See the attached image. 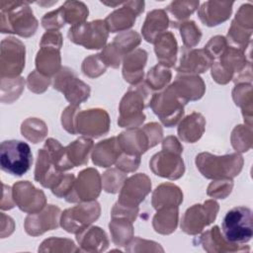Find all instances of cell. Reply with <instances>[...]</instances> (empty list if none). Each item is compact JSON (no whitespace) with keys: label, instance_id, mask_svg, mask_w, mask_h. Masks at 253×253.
<instances>
[{"label":"cell","instance_id":"36","mask_svg":"<svg viewBox=\"0 0 253 253\" xmlns=\"http://www.w3.org/2000/svg\"><path fill=\"white\" fill-rule=\"evenodd\" d=\"M178 208H163L157 210L155 213L152 225L156 232L160 234H170L175 231L178 225Z\"/></svg>","mask_w":253,"mask_h":253},{"label":"cell","instance_id":"51","mask_svg":"<svg viewBox=\"0 0 253 253\" xmlns=\"http://www.w3.org/2000/svg\"><path fill=\"white\" fill-rule=\"evenodd\" d=\"M227 45L228 43L226 42L225 37L215 36L211 38V40L208 42V43L205 45L204 48L214 60L215 58H218L222 54V52L225 50Z\"/></svg>","mask_w":253,"mask_h":253},{"label":"cell","instance_id":"50","mask_svg":"<svg viewBox=\"0 0 253 253\" xmlns=\"http://www.w3.org/2000/svg\"><path fill=\"white\" fill-rule=\"evenodd\" d=\"M74 182H75V177L73 174H64L63 178L51 190V192L57 198H64L66 201L72 194Z\"/></svg>","mask_w":253,"mask_h":253},{"label":"cell","instance_id":"54","mask_svg":"<svg viewBox=\"0 0 253 253\" xmlns=\"http://www.w3.org/2000/svg\"><path fill=\"white\" fill-rule=\"evenodd\" d=\"M65 25L61 11L60 9H56L54 11H51L49 13H46L42 18V26L46 30V31H52V30H58L62 28Z\"/></svg>","mask_w":253,"mask_h":253},{"label":"cell","instance_id":"7","mask_svg":"<svg viewBox=\"0 0 253 253\" xmlns=\"http://www.w3.org/2000/svg\"><path fill=\"white\" fill-rule=\"evenodd\" d=\"M186 103L175 93L169 85L164 90L154 93L149 106L160 122L167 127L174 126L184 115Z\"/></svg>","mask_w":253,"mask_h":253},{"label":"cell","instance_id":"13","mask_svg":"<svg viewBox=\"0 0 253 253\" xmlns=\"http://www.w3.org/2000/svg\"><path fill=\"white\" fill-rule=\"evenodd\" d=\"M26 48L15 38H6L1 42V78L19 77L25 67Z\"/></svg>","mask_w":253,"mask_h":253},{"label":"cell","instance_id":"42","mask_svg":"<svg viewBox=\"0 0 253 253\" xmlns=\"http://www.w3.org/2000/svg\"><path fill=\"white\" fill-rule=\"evenodd\" d=\"M231 144L237 152H246L252 146V129L249 126L239 125L231 133Z\"/></svg>","mask_w":253,"mask_h":253},{"label":"cell","instance_id":"18","mask_svg":"<svg viewBox=\"0 0 253 253\" xmlns=\"http://www.w3.org/2000/svg\"><path fill=\"white\" fill-rule=\"evenodd\" d=\"M12 196L16 206L27 213L42 211L46 205L45 195L29 181H19L12 187Z\"/></svg>","mask_w":253,"mask_h":253},{"label":"cell","instance_id":"2","mask_svg":"<svg viewBox=\"0 0 253 253\" xmlns=\"http://www.w3.org/2000/svg\"><path fill=\"white\" fill-rule=\"evenodd\" d=\"M153 95V94H152ZM151 90L145 83L132 85L121 100L118 125L121 127H137L145 120L143 109L149 106Z\"/></svg>","mask_w":253,"mask_h":253},{"label":"cell","instance_id":"40","mask_svg":"<svg viewBox=\"0 0 253 253\" xmlns=\"http://www.w3.org/2000/svg\"><path fill=\"white\" fill-rule=\"evenodd\" d=\"M171 78L172 73L169 67L158 63L149 69L144 83L150 90L161 91L167 87Z\"/></svg>","mask_w":253,"mask_h":253},{"label":"cell","instance_id":"21","mask_svg":"<svg viewBox=\"0 0 253 253\" xmlns=\"http://www.w3.org/2000/svg\"><path fill=\"white\" fill-rule=\"evenodd\" d=\"M213 63V59L205 48H186L181 51V59L176 67L178 73L196 74L206 72Z\"/></svg>","mask_w":253,"mask_h":253},{"label":"cell","instance_id":"23","mask_svg":"<svg viewBox=\"0 0 253 253\" xmlns=\"http://www.w3.org/2000/svg\"><path fill=\"white\" fill-rule=\"evenodd\" d=\"M122 151L126 154L140 156L151 148L150 139L143 127H130L118 136Z\"/></svg>","mask_w":253,"mask_h":253},{"label":"cell","instance_id":"16","mask_svg":"<svg viewBox=\"0 0 253 253\" xmlns=\"http://www.w3.org/2000/svg\"><path fill=\"white\" fill-rule=\"evenodd\" d=\"M151 190V181L143 173H138L126 178L120 190L117 205L127 208H138L139 204L145 199Z\"/></svg>","mask_w":253,"mask_h":253},{"label":"cell","instance_id":"31","mask_svg":"<svg viewBox=\"0 0 253 253\" xmlns=\"http://www.w3.org/2000/svg\"><path fill=\"white\" fill-rule=\"evenodd\" d=\"M153 43L158 62L167 67L175 66L178 44L174 35L171 32H165L157 37Z\"/></svg>","mask_w":253,"mask_h":253},{"label":"cell","instance_id":"49","mask_svg":"<svg viewBox=\"0 0 253 253\" xmlns=\"http://www.w3.org/2000/svg\"><path fill=\"white\" fill-rule=\"evenodd\" d=\"M49 84H50V79L41 74L38 70H34L32 73L29 74L27 78L28 88L34 93L44 92Z\"/></svg>","mask_w":253,"mask_h":253},{"label":"cell","instance_id":"26","mask_svg":"<svg viewBox=\"0 0 253 253\" xmlns=\"http://www.w3.org/2000/svg\"><path fill=\"white\" fill-rule=\"evenodd\" d=\"M146 60L147 52L142 48H136L126 54L123 59V76L125 80L131 85L141 83Z\"/></svg>","mask_w":253,"mask_h":253},{"label":"cell","instance_id":"28","mask_svg":"<svg viewBox=\"0 0 253 253\" xmlns=\"http://www.w3.org/2000/svg\"><path fill=\"white\" fill-rule=\"evenodd\" d=\"M117 136L98 142L92 150V161L100 167H110L115 164L122 153Z\"/></svg>","mask_w":253,"mask_h":253},{"label":"cell","instance_id":"30","mask_svg":"<svg viewBox=\"0 0 253 253\" xmlns=\"http://www.w3.org/2000/svg\"><path fill=\"white\" fill-rule=\"evenodd\" d=\"M76 240L85 252H102L109 246L108 236L99 226H88L76 234Z\"/></svg>","mask_w":253,"mask_h":253},{"label":"cell","instance_id":"33","mask_svg":"<svg viewBox=\"0 0 253 253\" xmlns=\"http://www.w3.org/2000/svg\"><path fill=\"white\" fill-rule=\"evenodd\" d=\"M183 202V193L181 189L172 183H163L156 187L152 194L151 204L157 211L163 208L179 207Z\"/></svg>","mask_w":253,"mask_h":253},{"label":"cell","instance_id":"17","mask_svg":"<svg viewBox=\"0 0 253 253\" xmlns=\"http://www.w3.org/2000/svg\"><path fill=\"white\" fill-rule=\"evenodd\" d=\"M102 178L94 168L82 170L74 182L73 191L66 200L68 203H80L95 201L102 190Z\"/></svg>","mask_w":253,"mask_h":253},{"label":"cell","instance_id":"27","mask_svg":"<svg viewBox=\"0 0 253 253\" xmlns=\"http://www.w3.org/2000/svg\"><path fill=\"white\" fill-rule=\"evenodd\" d=\"M200 242L208 252H241L250 251L248 246L235 244L227 241L223 235H221L220 229L217 225H214L210 230L204 232L200 237Z\"/></svg>","mask_w":253,"mask_h":253},{"label":"cell","instance_id":"32","mask_svg":"<svg viewBox=\"0 0 253 253\" xmlns=\"http://www.w3.org/2000/svg\"><path fill=\"white\" fill-rule=\"evenodd\" d=\"M205 127L206 120L204 116L201 113L193 112L180 122L177 131L181 140L194 143L202 137Z\"/></svg>","mask_w":253,"mask_h":253},{"label":"cell","instance_id":"6","mask_svg":"<svg viewBox=\"0 0 253 253\" xmlns=\"http://www.w3.org/2000/svg\"><path fill=\"white\" fill-rule=\"evenodd\" d=\"M61 46L62 36L58 31H46L43 34L36 56V67L41 74L49 78L61 69Z\"/></svg>","mask_w":253,"mask_h":253},{"label":"cell","instance_id":"52","mask_svg":"<svg viewBox=\"0 0 253 253\" xmlns=\"http://www.w3.org/2000/svg\"><path fill=\"white\" fill-rule=\"evenodd\" d=\"M79 111H80V106L69 105L62 112V115H61L62 126L67 132L71 134H77L75 129V118Z\"/></svg>","mask_w":253,"mask_h":253},{"label":"cell","instance_id":"47","mask_svg":"<svg viewBox=\"0 0 253 253\" xmlns=\"http://www.w3.org/2000/svg\"><path fill=\"white\" fill-rule=\"evenodd\" d=\"M107 65L101 58L100 53L90 55L86 57L82 63V72L84 75L90 77V78H96L103 74L106 69Z\"/></svg>","mask_w":253,"mask_h":253},{"label":"cell","instance_id":"44","mask_svg":"<svg viewBox=\"0 0 253 253\" xmlns=\"http://www.w3.org/2000/svg\"><path fill=\"white\" fill-rule=\"evenodd\" d=\"M178 27L183 40L184 47L192 48L200 42L202 33L194 21H185Z\"/></svg>","mask_w":253,"mask_h":253},{"label":"cell","instance_id":"11","mask_svg":"<svg viewBox=\"0 0 253 253\" xmlns=\"http://www.w3.org/2000/svg\"><path fill=\"white\" fill-rule=\"evenodd\" d=\"M52 87L61 92L70 105L76 106H80V103L86 101L91 92L89 85L80 80L69 67H61L54 75Z\"/></svg>","mask_w":253,"mask_h":253},{"label":"cell","instance_id":"5","mask_svg":"<svg viewBox=\"0 0 253 253\" xmlns=\"http://www.w3.org/2000/svg\"><path fill=\"white\" fill-rule=\"evenodd\" d=\"M252 211L247 207H234L222 220L221 230L224 238L235 244H245L253 236Z\"/></svg>","mask_w":253,"mask_h":253},{"label":"cell","instance_id":"20","mask_svg":"<svg viewBox=\"0 0 253 253\" xmlns=\"http://www.w3.org/2000/svg\"><path fill=\"white\" fill-rule=\"evenodd\" d=\"M144 10L143 1H127L107 16L105 22L111 33L124 32L131 28L137 16Z\"/></svg>","mask_w":253,"mask_h":253},{"label":"cell","instance_id":"14","mask_svg":"<svg viewBox=\"0 0 253 253\" xmlns=\"http://www.w3.org/2000/svg\"><path fill=\"white\" fill-rule=\"evenodd\" d=\"M141 42V37L135 31L123 32L117 36L113 42L104 47L100 53L101 58L107 66L118 68L122 63V59L133 51Z\"/></svg>","mask_w":253,"mask_h":253},{"label":"cell","instance_id":"8","mask_svg":"<svg viewBox=\"0 0 253 253\" xmlns=\"http://www.w3.org/2000/svg\"><path fill=\"white\" fill-rule=\"evenodd\" d=\"M182 152L183 146L162 144V150L155 153L149 161L151 171L162 178L179 179L185 172L184 161L181 157Z\"/></svg>","mask_w":253,"mask_h":253},{"label":"cell","instance_id":"12","mask_svg":"<svg viewBox=\"0 0 253 253\" xmlns=\"http://www.w3.org/2000/svg\"><path fill=\"white\" fill-rule=\"evenodd\" d=\"M218 209V204L214 200H208L203 204L190 207L182 216L181 229L191 235L201 233L215 219Z\"/></svg>","mask_w":253,"mask_h":253},{"label":"cell","instance_id":"25","mask_svg":"<svg viewBox=\"0 0 253 253\" xmlns=\"http://www.w3.org/2000/svg\"><path fill=\"white\" fill-rule=\"evenodd\" d=\"M233 2L207 1L198 10V16L202 23L208 27L217 26L229 19Z\"/></svg>","mask_w":253,"mask_h":253},{"label":"cell","instance_id":"10","mask_svg":"<svg viewBox=\"0 0 253 253\" xmlns=\"http://www.w3.org/2000/svg\"><path fill=\"white\" fill-rule=\"evenodd\" d=\"M98 202H80L77 206L66 209L60 215V226L69 233L77 234L84 230L100 216Z\"/></svg>","mask_w":253,"mask_h":253},{"label":"cell","instance_id":"48","mask_svg":"<svg viewBox=\"0 0 253 253\" xmlns=\"http://www.w3.org/2000/svg\"><path fill=\"white\" fill-rule=\"evenodd\" d=\"M232 187V179L212 180V182L208 187L207 194L215 199H224L230 194Z\"/></svg>","mask_w":253,"mask_h":253},{"label":"cell","instance_id":"39","mask_svg":"<svg viewBox=\"0 0 253 253\" xmlns=\"http://www.w3.org/2000/svg\"><path fill=\"white\" fill-rule=\"evenodd\" d=\"M64 23L71 26L84 23L88 17V7L80 1H66L59 7Z\"/></svg>","mask_w":253,"mask_h":253},{"label":"cell","instance_id":"55","mask_svg":"<svg viewBox=\"0 0 253 253\" xmlns=\"http://www.w3.org/2000/svg\"><path fill=\"white\" fill-rule=\"evenodd\" d=\"M142 127L148 134V137H149L150 143H151V147L155 146L156 144H158L161 141L162 136H163V130H162V127L160 125H158L157 123H149Z\"/></svg>","mask_w":253,"mask_h":253},{"label":"cell","instance_id":"34","mask_svg":"<svg viewBox=\"0 0 253 253\" xmlns=\"http://www.w3.org/2000/svg\"><path fill=\"white\" fill-rule=\"evenodd\" d=\"M94 147V142L87 136H81L70 144L65 146L66 156L73 167L86 165L89 160V154Z\"/></svg>","mask_w":253,"mask_h":253},{"label":"cell","instance_id":"29","mask_svg":"<svg viewBox=\"0 0 253 253\" xmlns=\"http://www.w3.org/2000/svg\"><path fill=\"white\" fill-rule=\"evenodd\" d=\"M170 20L167 12L164 9H155L147 13L143 26L141 27V33L143 39L150 43L161 34L165 33L170 26Z\"/></svg>","mask_w":253,"mask_h":253},{"label":"cell","instance_id":"24","mask_svg":"<svg viewBox=\"0 0 253 253\" xmlns=\"http://www.w3.org/2000/svg\"><path fill=\"white\" fill-rule=\"evenodd\" d=\"M64 174L58 171L49 158L46 150L42 147L38 151L35 180L42 187L52 190L63 178Z\"/></svg>","mask_w":253,"mask_h":253},{"label":"cell","instance_id":"19","mask_svg":"<svg viewBox=\"0 0 253 253\" xmlns=\"http://www.w3.org/2000/svg\"><path fill=\"white\" fill-rule=\"evenodd\" d=\"M60 209L54 205H47L42 211L29 213L25 218L24 227L32 236L43 234L45 231L55 229L60 224Z\"/></svg>","mask_w":253,"mask_h":253},{"label":"cell","instance_id":"45","mask_svg":"<svg viewBox=\"0 0 253 253\" xmlns=\"http://www.w3.org/2000/svg\"><path fill=\"white\" fill-rule=\"evenodd\" d=\"M57 252V251H80V248H77L74 242L67 238H59V237H50L42 241L41 246L39 247V252Z\"/></svg>","mask_w":253,"mask_h":253},{"label":"cell","instance_id":"37","mask_svg":"<svg viewBox=\"0 0 253 253\" xmlns=\"http://www.w3.org/2000/svg\"><path fill=\"white\" fill-rule=\"evenodd\" d=\"M232 98L236 106L242 110L244 122L252 126V85L251 83H238L232 91Z\"/></svg>","mask_w":253,"mask_h":253},{"label":"cell","instance_id":"41","mask_svg":"<svg viewBox=\"0 0 253 253\" xmlns=\"http://www.w3.org/2000/svg\"><path fill=\"white\" fill-rule=\"evenodd\" d=\"M22 135L33 143H38L42 140L47 133L45 123L37 118H29L23 122L21 126Z\"/></svg>","mask_w":253,"mask_h":253},{"label":"cell","instance_id":"43","mask_svg":"<svg viewBox=\"0 0 253 253\" xmlns=\"http://www.w3.org/2000/svg\"><path fill=\"white\" fill-rule=\"evenodd\" d=\"M126 179V173L118 168L107 170L102 176V186L107 193L116 194L120 192Z\"/></svg>","mask_w":253,"mask_h":253},{"label":"cell","instance_id":"15","mask_svg":"<svg viewBox=\"0 0 253 253\" xmlns=\"http://www.w3.org/2000/svg\"><path fill=\"white\" fill-rule=\"evenodd\" d=\"M76 133L84 136L99 137L108 133L110 129V118L103 109H89L79 111L75 118Z\"/></svg>","mask_w":253,"mask_h":253},{"label":"cell","instance_id":"3","mask_svg":"<svg viewBox=\"0 0 253 253\" xmlns=\"http://www.w3.org/2000/svg\"><path fill=\"white\" fill-rule=\"evenodd\" d=\"M243 162V157L238 152L222 156L202 152L196 156L197 168L204 177L211 180L234 178L241 172Z\"/></svg>","mask_w":253,"mask_h":253},{"label":"cell","instance_id":"38","mask_svg":"<svg viewBox=\"0 0 253 253\" xmlns=\"http://www.w3.org/2000/svg\"><path fill=\"white\" fill-rule=\"evenodd\" d=\"M199 1H173L166 9L167 14L171 15L170 24L172 27L177 28L181 23L185 22L199 7Z\"/></svg>","mask_w":253,"mask_h":253},{"label":"cell","instance_id":"35","mask_svg":"<svg viewBox=\"0 0 253 253\" xmlns=\"http://www.w3.org/2000/svg\"><path fill=\"white\" fill-rule=\"evenodd\" d=\"M132 220L126 216H115L109 223L112 240L117 246H126L133 237Z\"/></svg>","mask_w":253,"mask_h":253},{"label":"cell","instance_id":"46","mask_svg":"<svg viewBox=\"0 0 253 253\" xmlns=\"http://www.w3.org/2000/svg\"><path fill=\"white\" fill-rule=\"evenodd\" d=\"M1 80H4L7 82V87H1V101L7 97L6 101L7 103H11L14 100H17L25 85V80L23 77H16V78H1Z\"/></svg>","mask_w":253,"mask_h":253},{"label":"cell","instance_id":"4","mask_svg":"<svg viewBox=\"0 0 253 253\" xmlns=\"http://www.w3.org/2000/svg\"><path fill=\"white\" fill-rule=\"evenodd\" d=\"M33 164V154L27 142L17 139L4 140L0 145L1 169L13 176L25 175Z\"/></svg>","mask_w":253,"mask_h":253},{"label":"cell","instance_id":"53","mask_svg":"<svg viewBox=\"0 0 253 253\" xmlns=\"http://www.w3.org/2000/svg\"><path fill=\"white\" fill-rule=\"evenodd\" d=\"M139 163H140V156L129 155L122 152L117 162L115 163V165L121 171L125 173H128V172L135 171L138 168Z\"/></svg>","mask_w":253,"mask_h":253},{"label":"cell","instance_id":"22","mask_svg":"<svg viewBox=\"0 0 253 253\" xmlns=\"http://www.w3.org/2000/svg\"><path fill=\"white\" fill-rule=\"evenodd\" d=\"M170 86L186 104L189 101L200 100L206 91L203 79L196 74L179 73Z\"/></svg>","mask_w":253,"mask_h":253},{"label":"cell","instance_id":"9","mask_svg":"<svg viewBox=\"0 0 253 253\" xmlns=\"http://www.w3.org/2000/svg\"><path fill=\"white\" fill-rule=\"evenodd\" d=\"M67 36L70 42L87 49H99L107 42L109 29L105 20H94L71 26Z\"/></svg>","mask_w":253,"mask_h":253},{"label":"cell","instance_id":"1","mask_svg":"<svg viewBox=\"0 0 253 253\" xmlns=\"http://www.w3.org/2000/svg\"><path fill=\"white\" fill-rule=\"evenodd\" d=\"M1 33L16 34L24 38L35 35L38 20L28 2L1 1Z\"/></svg>","mask_w":253,"mask_h":253}]
</instances>
